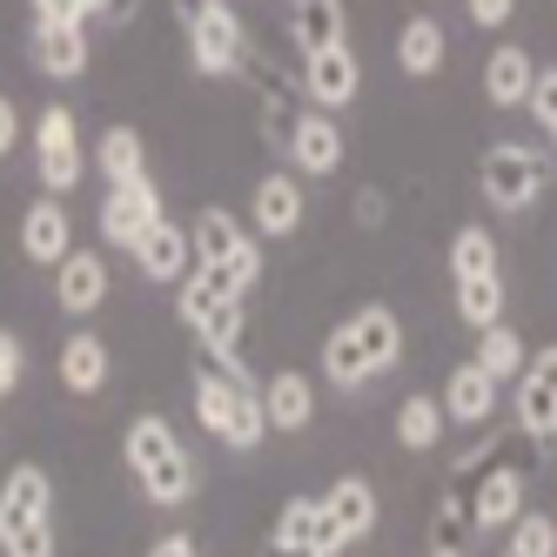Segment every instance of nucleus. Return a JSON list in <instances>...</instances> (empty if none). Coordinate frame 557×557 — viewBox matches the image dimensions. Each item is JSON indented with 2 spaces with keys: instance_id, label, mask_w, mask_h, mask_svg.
<instances>
[{
  "instance_id": "1",
  "label": "nucleus",
  "mask_w": 557,
  "mask_h": 557,
  "mask_svg": "<svg viewBox=\"0 0 557 557\" xmlns=\"http://www.w3.org/2000/svg\"><path fill=\"white\" fill-rule=\"evenodd\" d=\"M122 463L135 476V491L148 504H162V510H182L195 497V484H202V470H195V450L182 444V430L169 417H135L122 430Z\"/></svg>"
},
{
  "instance_id": "2",
  "label": "nucleus",
  "mask_w": 557,
  "mask_h": 557,
  "mask_svg": "<svg viewBox=\"0 0 557 557\" xmlns=\"http://www.w3.org/2000/svg\"><path fill=\"white\" fill-rule=\"evenodd\" d=\"M396 356H404V323H396V309L389 302H363L323 336V383L363 389L383 370H396Z\"/></svg>"
},
{
  "instance_id": "3",
  "label": "nucleus",
  "mask_w": 557,
  "mask_h": 557,
  "mask_svg": "<svg viewBox=\"0 0 557 557\" xmlns=\"http://www.w3.org/2000/svg\"><path fill=\"white\" fill-rule=\"evenodd\" d=\"M188 410H195V423H202L222 450H256L262 436H269V417H262V383H249V376H228L222 363H195V376H188Z\"/></svg>"
},
{
  "instance_id": "4",
  "label": "nucleus",
  "mask_w": 557,
  "mask_h": 557,
  "mask_svg": "<svg viewBox=\"0 0 557 557\" xmlns=\"http://www.w3.org/2000/svg\"><path fill=\"white\" fill-rule=\"evenodd\" d=\"M54 544H61L54 476L41 463H14L0 476V557H54Z\"/></svg>"
},
{
  "instance_id": "5",
  "label": "nucleus",
  "mask_w": 557,
  "mask_h": 557,
  "mask_svg": "<svg viewBox=\"0 0 557 557\" xmlns=\"http://www.w3.org/2000/svg\"><path fill=\"white\" fill-rule=\"evenodd\" d=\"M175 289H182V296H175V315H182L195 336H202L209 363H222L228 376H249V370H243V296H222L202 269H188Z\"/></svg>"
},
{
  "instance_id": "6",
  "label": "nucleus",
  "mask_w": 557,
  "mask_h": 557,
  "mask_svg": "<svg viewBox=\"0 0 557 557\" xmlns=\"http://www.w3.org/2000/svg\"><path fill=\"white\" fill-rule=\"evenodd\" d=\"M476 188H484V202L504 209V215H524L537 195L550 188V162L537 148L524 141H491L484 148V162H476Z\"/></svg>"
},
{
  "instance_id": "7",
  "label": "nucleus",
  "mask_w": 557,
  "mask_h": 557,
  "mask_svg": "<svg viewBox=\"0 0 557 557\" xmlns=\"http://www.w3.org/2000/svg\"><path fill=\"white\" fill-rule=\"evenodd\" d=\"M182 27H188V61H195V74H209V82H228V74L249 61V27L228 0H195L182 14Z\"/></svg>"
},
{
  "instance_id": "8",
  "label": "nucleus",
  "mask_w": 557,
  "mask_h": 557,
  "mask_svg": "<svg viewBox=\"0 0 557 557\" xmlns=\"http://www.w3.org/2000/svg\"><path fill=\"white\" fill-rule=\"evenodd\" d=\"M27 141H34V175L48 182V195H67V188H82L88 148H82V122H74V108L48 101V108H41V114L27 122Z\"/></svg>"
},
{
  "instance_id": "9",
  "label": "nucleus",
  "mask_w": 557,
  "mask_h": 557,
  "mask_svg": "<svg viewBox=\"0 0 557 557\" xmlns=\"http://www.w3.org/2000/svg\"><path fill=\"white\" fill-rule=\"evenodd\" d=\"M349 544L336 537L323 497H289L283 517L269 524V557H343Z\"/></svg>"
},
{
  "instance_id": "10",
  "label": "nucleus",
  "mask_w": 557,
  "mask_h": 557,
  "mask_svg": "<svg viewBox=\"0 0 557 557\" xmlns=\"http://www.w3.org/2000/svg\"><path fill=\"white\" fill-rule=\"evenodd\" d=\"M510 404H517V430H524L531 444H550V436H557V343L537 349L531 363H524Z\"/></svg>"
},
{
  "instance_id": "11",
  "label": "nucleus",
  "mask_w": 557,
  "mask_h": 557,
  "mask_svg": "<svg viewBox=\"0 0 557 557\" xmlns=\"http://www.w3.org/2000/svg\"><path fill=\"white\" fill-rule=\"evenodd\" d=\"M27 54L48 82H82L88 74V21H27Z\"/></svg>"
},
{
  "instance_id": "12",
  "label": "nucleus",
  "mask_w": 557,
  "mask_h": 557,
  "mask_svg": "<svg viewBox=\"0 0 557 557\" xmlns=\"http://www.w3.org/2000/svg\"><path fill=\"white\" fill-rule=\"evenodd\" d=\"M283 148H289V175H336L343 169V128L323 108H296Z\"/></svg>"
},
{
  "instance_id": "13",
  "label": "nucleus",
  "mask_w": 557,
  "mask_h": 557,
  "mask_svg": "<svg viewBox=\"0 0 557 557\" xmlns=\"http://www.w3.org/2000/svg\"><path fill=\"white\" fill-rule=\"evenodd\" d=\"M524 463H491L476 476V491L463 497L470 504V531H510L517 517H524Z\"/></svg>"
},
{
  "instance_id": "14",
  "label": "nucleus",
  "mask_w": 557,
  "mask_h": 557,
  "mask_svg": "<svg viewBox=\"0 0 557 557\" xmlns=\"http://www.w3.org/2000/svg\"><path fill=\"white\" fill-rule=\"evenodd\" d=\"M154 222H162V195H154V182H122V188L101 195V235H108V249H135Z\"/></svg>"
},
{
  "instance_id": "15",
  "label": "nucleus",
  "mask_w": 557,
  "mask_h": 557,
  "mask_svg": "<svg viewBox=\"0 0 557 557\" xmlns=\"http://www.w3.org/2000/svg\"><path fill=\"white\" fill-rule=\"evenodd\" d=\"M21 256H27L34 269H61V262L74 256V215H67L61 195L27 202V215H21Z\"/></svg>"
},
{
  "instance_id": "16",
  "label": "nucleus",
  "mask_w": 557,
  "mask_h": 557,
  "mask_svg": "<svg viewBox=\"0 0 557 557\" xmlns=\"http://www.w3.org/2000/svg\"><path fill=\"white\" fill-rule=\"evenodd\" d=\"M356 88H363V67H356V48H330V54H302V101L309 108H349Z\"/></svg>"
},
{
  "instance_id": "17",
  "label": "nucleus",
  "mask_w": 557,
  "mask_h": 557,
  "mask_svg": "<svg viewBox=\"0 0 557 557\" xmlns=\"http://www.w3.org/2000/svg\"><path fill=\"white\" fill-rule=\"evenodd\" d=\"M128 256H135V269L148 275V283H162V289H175L182 275L195 269V243H188V228H182V222H169V215L154 222Z\"/></svg>"
},
{
  "instance_id": "18",
  "label": "nucleus",
  "mask_w": 557,
  "mask_h": 557,
  "mask_svg": "<svg viewBox=\"0 0 557 557\" xmlns=\"http://www.w3.org/2000/svg\"><path fill=\"white\" fill-rule=\"evenodd\" d=\"M54 376H61V389H67V396H101V389H108V376H114L108 336L74 330V336L61 343V356H54Z\"/></svg>"
},
{
  "instance_id": "19",
  "label": "nucleus",
  "mask_w": 557,
  "mask_h": 557,
  "mask_svg": "<svg viewBox=\"0 0 557 557\" xmlns=\"http://www.w3.org/2000/svg\"><path fill=\"white\" fill-rule=\"evenodd\" d=\"M249 228L256 235H296L302 228V182L289 169H269L249 195Z\"/></svg>"
},
{
  "instance_id": "20",
  "label": "nucleus",
  "mask_w": 557,
  "mask_h": 557,
  "mask_svg": "<svg viewBox=\"0 0 557 557\" xmlns=\"http://www.w3.org/2000/svg\"><path fill=\"white\" fill-rule=\"evenodd\" d=\"M436 404H444V417H450V423H463V430H484V423L497 417V404H504V383H491V376L476 370V363H457Z\"/></svg>"
},
{
  "instance_id": "21",
  "label": "nucleus",
  "mask_w": 557,
  "mask_h": 557,
  "mask_svg": "<svg viewBox=\"0 0 557 557\" xmlns=\"http://www.w3.org/2000/svg\"><path fill=\"white\" fill-rule=\"evenodd\" d=\"M54 302H61L67 315H95V309L108 302V256L74 249V256L54 269Z\"/></svg>"
},
{
  "instance_id": "22",
  "label": "nucleus",
  "mask_w": 557,
  "mask_h": 557,
  "mask_svg": "<svg viewBox=\"0 0 557 557\" xmlns=\"http://www.w3.org/2000/svg\"><path fill=\"white\" fill-rule=\"evenodd\" d=\"M262 417H269V430H283V436L309 430V423H315V376L275 370V376L262 383Z\"/></svg>"
},
{
  "instance_id": "23",
  "label": "nucleus",
  "mask_w": 557,
  "mask_h": 557,
  "mask_svg": "<svg viewBox=\"0 0 557 557\" xmlns=\"http://www.w3.org/2000/svg\"><path fill=\"white\" fill-rule=\"evenodd\" d=\"M323 510H330V524H336V537H343V544L370 537V531H376V517H383L370 476H336V484L323 491Z\"/></svg>"
},
{
  "instance_id": "24",
  "label": "nucleus",
  "mask_w": 557,
  "mask_h": 557,
  "mask_svg": "<svg viewBox=\"0 0 557 557\" xmlns=\"http://www.w3.org/2000/svg\"><path fill=\"white\" fill-rule=\"evenodd\" d=\"M188 243H195V262L202 269H215V262H235V256H249L256 249V235L235 222L228 209H195V222H188Z\"/></svg>"
},
{
  "instance_id": "25",
  "label": "nucleus",
  "mask_w": 557,
  "mask_h": 557,
  "mask_svg": "<svg viewBox=\"0 0 557 557\" xmlns=\"http://www.w3.org/2000/svg\"><path fill=\"white\" fill-rule=\"evenodd\" d=\"M289 34L302 54H330L349 48V21H343V0H296L289 8Z\"/></svg>"
},
{
  "instance_id": "26",
  "label": "nucleus",
  "mask_w": 557,
  "mask_h": 557,
  "mask_svg": "<svg viewBox=\"0 0 557 557\" xmlns=\"http://www.w3.org/2000/svg\"><path fill=\"white\" fill-rule=\"evenodd\" d=\"M531 82H537V61L517 48V41H504V48L484 61V101H491V108H524V101H531Z\"/></svg>"
},
{
  "instance_id": "27",
  "label": "nucleus",
  "mask_w": 557,
  "mask_h": 557,
  "mask_svg": "<svg viewBox=\"0 0 557 557\" xmlns=\"http://www.w3.org/2000/svg\"><path fill=\"white\" fill-rule=\"evenodd\" d=\"M444 54H450V41H444V21H430V14L404 21V34H396V67H404L410 82H430V74L444 67Z\"/></svg>"
},
{
  "instance_id": "28",
  "label": "nucleus",
  "mask_w": 557,
  "mask_h": 557,
  "mask_svg": "<svg viewBox=\"0 0 557 557\" xmlns=\"http://www.w3.org/2000/svg\"><path fill=\"white\" fill-rule=\"evenodd\" d=\"M95 169L108 188H122V182H148V141L135 128H101L95 141Z\"/></svg>"
},
{
  "instance_id": "29",
  "label": "nucleus",
  "mask_w": 557,
  "mask_h": 557,
  "mask_svg": "<svg viewBox=\"0 0 557 557\" xmlns=\"http://www.w3.org/2000/svg\"><path fill=\"white\" fill-rule=\"evenodd\" d=\"M470 363L484 370L491 383H517L524 363H531V349H524V336H517L510 323H491V330H476V356H470Z\"/></svg>"
},
{
  "instance_id": "30",
  "label": "nucleus",
  "mask_w": 557,
  "mask_h": 557,
  "mask_svg": "<svg viewBox=\"0 0 557 557\" xmlns=\"http://www.w3.org/2000/svg\"><path fill=\"white\" fill-rule=\"evenodd\" d=\"M444 430H450V417H444L436 396H404V404H396V444L404 450H436Z\"/></svg>"
},
{
  "instance_id": "31",
  "label": "nucleus",
  "mask_w": 557,
  "mask_h": 557,
  "mask_svg": "<svg viewBox=\"0 0 557 557\" xmlns=\"http://www.w3.org/2000/svg\"><path fill=\"white\" fill-rule=\"evenodd\" d=\"M450 275H457V283H476V275H497V243H491V235L476 228V222L450 235Z\"/></svg>"
},
{
  "instance_id": "32",
  "label": "nucleus",
  "mask_w": 557,
  "mask_h": 557,
  "mask_svg": "<svg viewBox=\"0 0 557 557\" xmlns=\"http://www.w3.org/2000/svg\"><path fill=\"white\" fill-rule=\"evenodd\" d=\"M504 557H557V517L524 510V517L504 531Z\"/></svg>"
},
{
  "instance_id": "33",
  "label": "nucleus",
  "mask_w": 557,
  "mask_h": 557,
  "mask_svg": "<svg viewBox=\"0 0 557 557\" xmlns=\"http://www.w3.org/2000/svg\"><path fill=\"white\" fill-rule=\"evenodd\" d=\"M457 315L470 330H491L504 323V283L497 275H476V283H457Z\"/></svg>"
},
{
  "instance_id": "34",
  "label": "nucleus",
  "mask_w": 557,
  "mask_h": 557,
  "mask_svg": "<svg viewBox=\"0 0 557 557\" xmlns=\"http://www.w3.org/2000/svg\"><path fill=\"white\" fill-rule=\"evenodd\" d=\"M21 376H27V343L14 330H0V404L21 389Z\"/></svg>"
},
{
  "instance_id": "35",
  "label": "nucleus",
  "mask_w": 557,
  "mask_h": 557,
  "mask_svg": "<svg viewBox=\"0 0 557 557\" xmlns=\"http://www.w3.org/2000/svg\"><path fill=\"white\" fill-rule=\"evenodd\" d=\"M531 114H537V128H557V67H537V82H531V101H524Z\"/></svg>"
},
{
  "instance_id": "36",
  "label": "nucleus",
  "mask_w": 557,
  "mask_h": 557,
  "mask_svg": "<svg viewBox=\"0 0 557 557\" xmlns=\"http://www.w3.org/2000/svg\"><path fill=\"white\" fill-rule=\"evenodd\" d=\"M34 21H95L101 0H27Z\"/></svg>"
},
{
  "instance_id": "37",
  "label": "nucleus",
  "mask_w": 557,
  "mask_h": 557,
  "mask_svg": "<svg viewBox=\"0 0 557 557\" xmlns=\"http://www.w3.org/2000/svg\"><path fill=\"white\" fill-rule=\"evenodd\" d=\"M21 135H27V128H21V108L0 95V162H8V154L21 148Z\"/></svg>"
},
{
  "instance_id": "38",
  "label": "nucleus",
  "mask_w": 557,
  "mask_h": 557,
  "mask_svg": "<svg viewBox=\"0 0 557 557\" xmlns=\"http://www.w3.org/2000/svg\"><path fill=\"white\" fill-rule=\"evenodd\" d=\"M463 8H470L476 27H504V21L517 14V0H463Z\"/></svg>"
},
{
  "instance_id": "39",
  "label": "nucleus",
  "mask_w": 557,
  "mask_h": 557,
  "mask_svg": "<svg viewBox=\"0 0 557 557\" xmlns=\"http://www.w3.org/2000/svg\"><path fill=\"white\" fill-rule=\"evenodd\" d=\"M141 557H202V550H195V537H188V531H162Z\"/></svg>"
},
{
  "instance_id": "40",
  "label": "nucleus",
  "mask_w": 557,
  "mask_h": 557,
  "mask_svg": "<svg viewBox=\"0 0 557 557\" xmlns=\"http://www.w3.org/2000/svg\"><path fill=\"white\" fill-rule=\"evenodd\" d=\"M135 14H141V0H101V14H95V21H108V27H128Z\"/></svg>"
},
{
  "instance_id": "41",
  "label": "nucleus",
  "mask_w": 557,
  "mask_h": 557,
  "mask_svg": "<svg viewBox=\"0 0 557 557\" xmlns=\"http://www.w3.org/2000/svg\"><path fill=\"white\" fill-rule=\"evenodd\" d=\"M356 222H383V195H356Z\"/></svg>"
},
{
  "instance_id": "42",
  "label": "nucleus",
  "mask_w": 557,
  "mask_h": 557,
  "mask_svg": "<svg viewBox=\"0 0 557 557\" xmlns=\"http://www.w3.org/2000/svg\"><path fill=\"white\" fill-rule=\"evenodd\" d=\"M430 557H463V550H430Z\"/></svg>"
},
{
  "instance_id": "43",
  "label": "nucleus",
  "mask_w": 557,
  "mask_h": 557,
  "mask_svg": "<svg viewBox=\"0 0 557 557\" xmlns=\"http://www.w3.org/2000/svg\"><path fill=\"white\" fill-rule=\"evenodd\" d=\"M550 141H557V128H550Z\"/></svg>"
}]
</instances>
